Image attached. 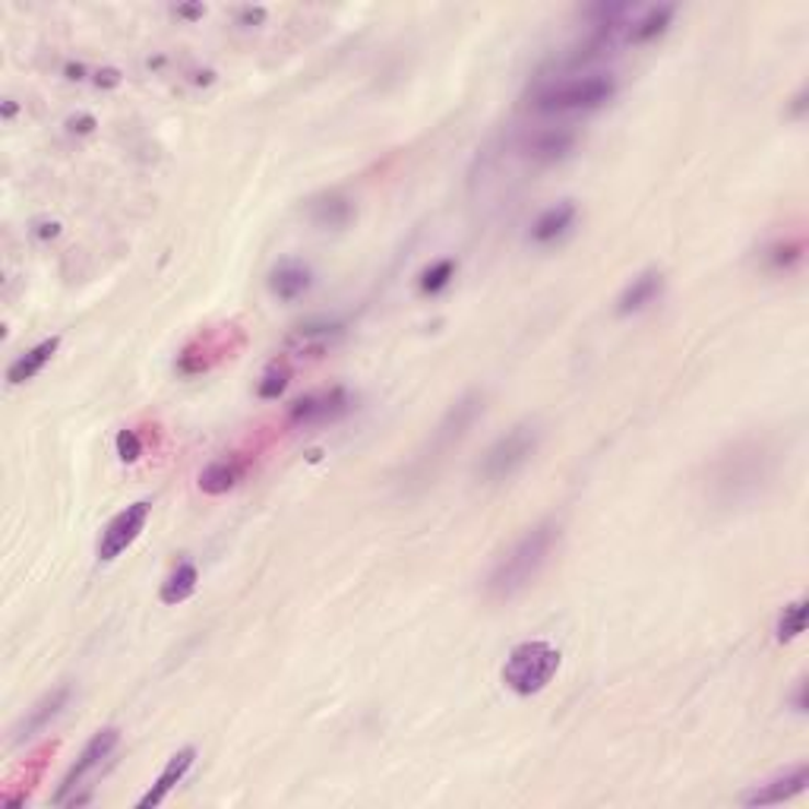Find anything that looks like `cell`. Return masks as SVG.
Returning a JSON list of instances; mask_svg holds the SVG:
<instances>
[{"label": "cell", "mask_w": 809, "mask_h": 809, "mask_svg": "<svg viewBox=\"0 0 809 809\" xmlns=\"http://www.w3.org/2000/svg\"><path fill=\"white\" fill-rule=\"evenodd\" d=\"M559 544V522L554 516L534 522L529 531H522L506 551H502L497 563L490 566L487 579H484V594L490 601H509L516 594H522L525 588L544 573V566L551 563L554 551Z\"/></svg>", "instance_id": "6da1fadb"}, {"label": "cell", "mask_w": 809, "mask_h": 809, "mask_svg": "<svg viewBox=\"0 0 809 809\" xmlns=\"http://www.w3.org/2000/svg\"><path fill=\"white\" fill-rule=\"evenodd\" d=\"M768 462H772V455H768L765 443H759V440H743V443L727 449L712 472V481H708L712 500L721 502V506L753 500L772 475Z\"/></svg>", "instance_id": "7a4b0ae2"}, {"label": "cell", "mask_w": 809, "mask_h": 809, "mask_svg": "<svg viewBox=\"0 0 809 809\" xmlns=\"http://www.w3.org/2000/svg\"><path fill=\"white\" fill-rule=\"evenodd\" d=\"M616 95V77L611 73H573L544 80L529 95V108L538 114H582L604 108Z\"/></svg>", "instance_id": "3957f363"}, {"label": "cell", "mask_w": 809, "mask_h": 809, "mask_svg": "<svg viewBox=\"0 0 809 809\" xmlns=\"http://www.w3.org/2000/svg\"><path fill=\"white\" fill-rule=\"evenodd\" d=\"M481 415H484V392L472 390L465 392L459 402H452L449 412L443 415V420L437 424V430L430 434L427 447L418 452V459H415V465H412L408 477L427 481V477L434 475V469H437L449 452L469 437V430L475 427V420L481 418Z\"/></svg>", "instance_id": "277c9868"}, {"label": "cell", "mask_w": 809, "mask_h": 809, "mask_svg": "<svg viewBox=\"0 0 809 809\" xmlns=\"http://www.w3.org/2000/svg\"><path fill=\"white\" fill-rule=\"evenodd\" d=\"M557 648L544 639H529V643H519L509 651V658L502 664V683L516 696H538L541 690H547V683L557 677Z\"/></svg>", "instance_id": "5b68a950"}, {"label": "cell", "mask_w": 809, "mask_h": 809, "mask_svg": "<svg viewBox=\"0 0 809 809\" xmlns=\"http://www.w3.org/2000/svg\"><path fill=\"white\" fill-rule=\"evenodd\" d=\"M541 447V427L538 420H522L512 430H506L494 447L487 449L477 462L481 484H502L519 475L531 462V455Z\"/></svg>", "instance_id": "8992f818"}, {"label": "cell", "mask_w": 809, "mask_h": 809, "mask_svg": "<svg viewBox=\"0 0 809 809\" xmlns=\"http://www.w3.org/2000/svg\"><path fill=\"white\" fill-rule=\"evenodd\" d=\"M117 743H120V730L117 727H102V730H95L92 733V740L83 747V753L77 755V762L70 765V772L63 775V782L57 787L55 794V804L57 807H67L70 800H73V794L83 787L108 759L114 755L117 750Z\"/></svg>", "instance_id": "52a82bcc"}, {"label": "cell", "mask_w": 809, "mask_h": 809, "mask_svg": "<svg viewBox=\"0 0 809 809\" xmlns=\"http://www.w3.org/2000/svg\"><path fill=\"white\" fill-rule=\"evenodd\" d=\"M231 335H241L234 326H222V330H209V333H199L177 355V370L184 373V377H196V373H206V370H212L216 363L224 361V358H231V351H238L241 345H244V338H234L231 342Z\"/></svg>", "instance_id": "ba28073f"}, {"label": "cell", "mask_w": 809, "mask_h": 809, "mask_svg": "<svg viewBox=\"0 0 809 809\" xmlns=\"http://www.w3.org/2000/svg\"><path fill=\"white\" fill-rule=\"evenodd\" d=\"M351 408H355V395L345 386L310 392V395L298 398L288 408V424H294V427H320V424H333V420L345 418Z\"/></svg>", "instance_id": "9c48e42d"}, {"label": "cell", "mask_w": 809, "mask_h": 809, "mask_svg": "<svg viewBox=\"0 0 809 809\" xmlns=\"http://www.w3.org/2000/svg\"><path fill=\"white\" fill-rule=\"evenodd\" d=\"M149 512H152L149 500H137L130 502L127 509H120L112 522L105 525L102 538H99V559L102 563H112V559L120 557L142 534L146 522H149Z\"/></svg>", "instance_id": "30bf717a"}, {"label": "cell", "mask_w": 809, "mask_h": 809, "mask_svg": "<svg viewBox=\"0 0 809 809\" xmlns=\"http://www.w3.org/2000/svg\"><path fill=\"white\" fill-rule=\"evenodd\" d=\"M576 142H579V137L569 127H538V130L522 134L516 149L531 165H557L573 155Z\"/></svg>", "instance_id": "8fae6325"}, {"label": "cell", "mask_w": 809, "mask_h": 809, "mask_svg": "<svg viewBox=\"0 0 809 809\" xmlns=\"http://www.w3.org/2000/svg\"><path fill=\"white\" fill-rule=\"evenodd\" d=\"M809 784V765L807 762H797L790 768H784L778 775H772L768 782L753 784L740 804L743 807H775V804H784V800H794L807 790Z\"/></svg>", "instance_id": "7c38bea8"}, {"label": "cell", "mask_w": 809, "mask_h": 809, "mask_svg": "<svg viewBox=\"0 0 809 809\" xmlns=\"http://www.w3.org/2000/svg\"><path fill=\"white\" fill-rule=\"evenodd\" d=\"M342 335L345 323L338 320H310L285 338V351L288 358H323Z\"/></svg>", "instance_id": "4fadbf2b"}, {"label": "cell", "mask_w": 809, "mask_h": 809, "mask_svg": "<svg viewBox=\"0 0 809 809\" xmlns=\"http://www.w3.org/2000/svg\"><path fill=\"white\" fill-rule=\"evenodd\" d=\"M70 696H73L70 686H57V690H51V693H45V696L38 698L26 715H23V721L16 725V730H13V747H23L28 740H35L42 730H48V725H51L57 715L67 708Z\"/></svg>", "instance_id": "5bb4252c"}, {"label": "cell", "mask_w": 809, "mask_h": 809, "mask_svg": "<svg viewBox=\"0 0 809 809\" xmlns=\"http://www.w3.org/2000/svg\"><path fill=\"white\" fill-rule=\"evenodd\" d=\"M579 222V209H576V203H569V199H563V203H554V206H547L534 222H531V244H538V247H547V244H557L559 238H566L573 228Z\"/></svg>", "instance_id": "9a60e30c"}, {"label": "cell", "mask_w": 809, "mask_h": 809, "mask_svg": "<svg viewBox=\"0 0 809 809\" xmlns=\"http://www.w3.org/2000/svg\"><path fill=\"white\" fill-rule=\"evenodd\" d=\"M247 472H251V459L247 455H222V459L209 462L199 472V490L209 494V497H222L228 490H234Z\"/></svg>", "instance_id": "2e32d148"}, {"label": "cell", "mask_w": 809, "mask_h": 809, "mask_svg": "<svg viewBox=\"0 0 809 809\" xmlns=\"http://www.w3.org/2000/svg\"><path fill=\"white\" fill-rule=\"evenodd\" d=\"M664 291V273L661 269H645L636 279L629 281L620 298H616V316H633V313H643L645 308H651Z\"/></svg>", "instance_id": "e0dca14e"}, {"label": "cell", "mask_w": 809, "mask_h": 809, "mask_svg": "<svg viewBox=\"0 0 809 809\" xmlns=\"http://www.w3.org/2000/svg\"><path fill=\"white\" fill-rule=\"evenodd\" d=\"M196 762V750L194 747H184V750H177V753L167 759V765L162 768V775L155 778V784L146 790L140 797V809H149V807H159V804H165V797L177 787V784L187 778V772L194 768Z\"/></svg>", "instance_id": "ac0fdd59"}, {"label": "cell", "mask_w": 809, "mask_h": 809, "mask_svg": "<svg viewBox=\"0 0 809 809\" xmlns=\"http://www.w3.org/2000/svg\"><path fill=\"white\" fill-rule=\"evenodd\" d=\"M310 285H313V273H310V266L298 263V259H285V263H279L269 273V291L279 301H298V298H304L310 291Z\"/></svg>", "instance_id": "d6986e66"}, {"label": "cell", "mask_w": 809, "mask_h": 809, "mask_svg": "<svg viewBox=\"0 0 809 809\" xmlns=\"http://www.w3.org/2000/svg\"><path fill=\"white\" fill-rule=\"evenodd\" d=\"M57 348H60V338L51 335V338H45V342H38V345H32L26 355H20L16 361L10 363V370H7V383L10 386H23L28 380H35L51 358L57 355Z\"/></svg>", "instance_id": "ffe728a7"}, {"label": "cell", "mask_w": 809, "mask_h": 809, "mask_svg": "<svg viewBox=\"0 0 809 809\" xmlns=\"http://www.w3.org/2000/svg\"><path fill=\"white\" fill-rule=\"evenodd\" d=\"M308 216L310 222L316 224V228H345V224H351L355 219V203L348 199L345 194H320L310 199L308 206Z\"/></svg>", "instance_id": "44dd1931"}, {"label": "cell", "mask_w": 809, "mask_h": 809, "mask_svg": "<svg viewBox=\"0 0 809 809\" xmlns=\"http://www.w3.org/2000/svg\"><path fill=\"white\" fill-rule=\"evenodd\" d=\"M673 7H648V10H639L629 23V35H626V45H648L655 38H661L668 32L670 20H673Z\"/></svg>", "instance_id": "7402d4cb"}, {"label": "cell", "mask_w": 809, "mask_h": 809, "mask_svg": "<svg viewBox=\"0 0 809 809\" xmlns=\"http://www.w3.org/2000/svg\"><path fill=\"white\" fill-rule=\"evenodd\" d=\"M196 582H199V569H196L194 563H177L171 569V576L162 582V591H159L162 604H181V601H187L196 591Z\"/></svg>", "instance_id": "603a6c76"}, {"label": "cell", "mask_w": 809, "mask_h": 809, "mask_svg": "<svg viewBox=\"0 0 809 809\" xmlns=\"http://www.w3.org/2000/svg\"><path fill=\"white\" fill-rule=\"evenodd\" d=\"M807 629V598H797L790 604H784V611L778 614V623H775V639L782 645L800 639Z\"/></svg>", "instance_id": "cb8c5ba5"}, {"label": "cell", "mask_w": 809, "mask_h": 809, "mask_svg": "<svg viewBox=\"0 0 809 809\" xmlns=\"http://www.w3.org/2000/svg\"><path fill=\"white\" fill-rule=\"evenodd\" d=\"M804 253H807V247H804V238H784V241H778V244H772L768 247V253H765V259H768V266L775 269V273H790V269H797L800 263H804Z\"/></svg>", "instance_id": "d4e9b609"}, {"label": "cell", "mask_w": 809, "mask_h": 809, "mask_svg": "<svg viewBox=\"0 0 809 809\" xmlns=\"http://www.w3.org/2000/svg\"><path fill=\"white\" fill-rule=\"evenodd\" d=\"M455 259H437V263H430L424 273H420V279H418V291L420 294H440L443 288H449L452 285V279H455Z\"/></svg>", "instance_id": "484cf974"}, {"label": "cell", "mask_w": 809, "mask_h": 809, "mask_svg": "<svg viewBox=\"0 0 809 809\" xmlns=\"http://www.w3.org/2000/svg\"><path fill=\"white\" fill-rule=\"evenodd\" d=\"M288 383H291V367L288 361H273L266 367V373H263V380H259V398H279L281 392L288 390Z\"/></svg>", "instance_id": "4316f807"}, {"label": "cell", "mask_w": 809, "mask_h": 809, "mask_svg": "<svg viewBox=\"0 0 809 809\" xmlns=\"http://www.w3.org/2000/svg\"><path fill=\"white\" fill-rule=\"evenodd\" d=\"M117 455L120 462H137L142 455V440L137 430H120L117 434Z\"/></svg>", "instance_id": "83f0119b"}, {"label": "cell", "mask_w": 809, "mask_h": 809, "mask_svg": "<svg viewBox=\"0 0 809 809\" xmlns=\"http://www.w3.org/2000/svg\"><path fill=\"white\" fill-rule=\"evenodd\" d=\"M263 20H266V7H244V10L238 13V23L244 28L259 26Z\"/></svg>", "instance_id": "f1b7e54d"}, {"label": "cell", "mask_w": 809, "mask_h": 809, "mask_svg": "<svg viewBox=\"0 0 809 809\" xmlns=\"http://www.w3.org/2000/svg\"><path fill=\"white\" fill-rule=\"evenodd\" d=\"M790 705H794V712H797V715H807V708H809L807 677H800V680H797V686H794V696H790Z\"/></svg>", "instance_id": "f546056e"}, {"label": "cell", "mask_w": 809, "mask_h": 809, "mask_svg": "<svg viewBox=\"0 0 809 809\" xmlns=\"http://www.w3.org/2000/svg\"><path fill=\"white\" fill-rule=\"evenodd\" d=\"M32 234H35V238H42V241H48V238H57V234H60V222H35Z\"/></svg>", "instance_id": "4dcf8cb0"}, {"label": "cell", "mask_w": 809, "mask_h": 809, "mask_svg": "<svg viewBox=\"0 0 809 809\" xmlns=\"http://www.w3.org/2000/svg\"><path fill=\"white\" fill-rule=\"evenodd\" d=\"M92 127H95V117L92 114H83V117H73L70 120V130L73 134H92Z\"/></svg>", "instance_id": "1f68e13d"}, {"label": "cell", "mask_w": 809, "mask_h": 809, "mask_svg": "<svg viewBox=\"0 0 809 809\" xmlns=\"http://www.w3.org/2000/svg\"><path fill=\"white\" fill-rule=\"evenodd\" d=\"M174 16H184V20H199V16H206V7H174Z\"/></svg>", "instance_id": "d6a6232c"}, {"label": "cell", "mask_w": 809, "mask_h": 809, "mask_svg": "<svg viewBox=\"0 0 809 809\" xmlns=\"http://www.w3.org/2000/svg\"><path fill=\"white\" fill-rule=\"evenodd\" d=\"M804 99H807V92H800V95L794 99V114H797V117L804 114Z\"/></svg>", "instance_id": "836d02e7"}, {"label": "cell", "mask_w": 809, "mask_h": 809, "mask_svg": "<svg viewBox=\"0 0 809 809\" xmlns=\"http://www.w3.org/2000/svg\"><path fill=\"white\" fill-rule=\"evenodd\" d=\"M3 114H7V117H13V114H16V105H13V102H7V105H3Z\"/></svg>", "instance_id": "e575fe53"}]
</instances>
